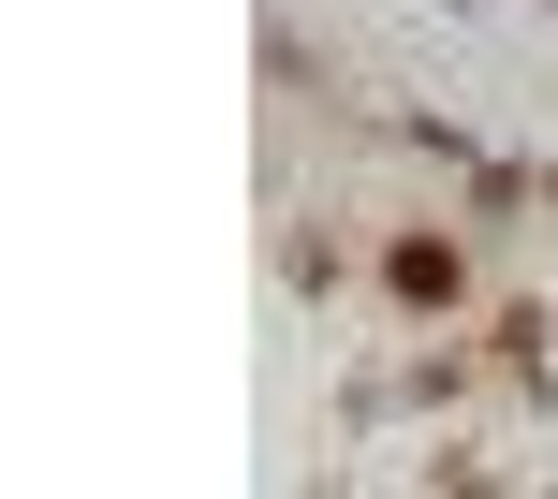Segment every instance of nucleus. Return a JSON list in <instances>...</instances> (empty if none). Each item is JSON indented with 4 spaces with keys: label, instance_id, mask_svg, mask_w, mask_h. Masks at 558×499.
<instances>
[{
    "label": "nucleus",
    "instance_id": "obj_1",
    "mask_svg": "<svg viewBox=\"0 0 558 499\" xmlns=\"http://www.w3.org/2000/svg\"><path fill=\"white\" fill-rule=\"evenodd\" d=\"M383 294L397 308H412V324H456V308H471V249H456V235H383Z\"/></svg>",
    "mask_w": 558,
    "mask_h": 499
}]
</instances>
